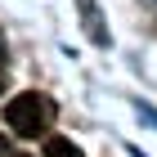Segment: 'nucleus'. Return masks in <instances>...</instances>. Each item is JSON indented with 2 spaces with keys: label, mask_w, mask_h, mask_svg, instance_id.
<instances>
[{
  "label": "nucleus",
  "mask_w": 157,
  "mask_h": 157,
  "mask_svg": "<svg viewBox=\"0 0 157 157\" xmlns=\"http://www.w3.org/2000/svg\"><path fill=\"white\" fill-rule=\"evenodd\" d=\"M81 5V23H85V32L99 40V45H108V27H103V18H99V5L94 0H76Z\"/></svg>",
  "instance_id": "f03ea898"
},
{
  "label": "nucleus",
  "mask_w": 157,
  "mask_h": 157,
  "mask_svg": "<svg viewBox=\"0 0 157 157\" xmlns=\"http://www.w3.org/2000/svg\"><path fill=\"white\" fill-rule=\"evenodd\" d=\"M0 59H5V36H0Z\"/></svg>",
  "instance_id": "423d86ee"
},
{
  "label": "nucleus",
  "mask_w": 157,
  "mask_h": 157,
  "mask_svg": "<svg viewBox=\"0 0 157 157\" xmlns=\"http://www.w3.org/2000/svg\"><path fill=\"white\" fill-rule=\"evenodd\" d=\"M45 157H81V148L72 139H63V135H49L45 139Z\"/></svg>",
  "instance_id": "7ed1b4c3"
},
{
  "label": "nucleus",
  "mask_w": 157,
  "mask_h": 157,
  "mask_svg": "<svg viewBox=\"0 0 157 157\" xmlns=\"http://www.w3.org/2000/svg\"><path fill=\"white\" fill-rule=\"evenodd\" d=\"M49 121H54V103L45 94H36V90L9 99V108H5V126L13 135H23V139H40L49 130Z\"/></svg>",
  "instance_id": "f257e3e1"
},
{
  "label": "nucleus",
  "mask_w": 157,
  "mask_h": 157,
  "mask_svg": "<svg viewBox=\"0 0 157 157\" xmlns=\"http://www.w3.org/2000/svg\"><path fill=\"white\" fill-rule=\"evenodd\" d=\"M0 153H9V135H5V130H0Z\"/></svg>",
  "instance_id": "20e7f679"
},
{
  "label": "nucleus",
  "mask_w": 157,
  "mask_h": 157,
  "mask_svg": "<svg viewBox=\"0 0 157 157\" xmlns=\"http://www.w3.org/2000/svg\"><path fill=\"white\" fill-rule=\"evenodd\" d=\"M0 94H5V72H0Z\"/></svg>",
  "instance_id": "39448f33"
}]
</instances>
